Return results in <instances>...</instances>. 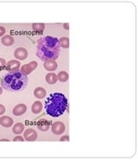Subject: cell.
<instances>
[{
  "mask_svg": "<svg viewBox=\"0 0 138 160\" xmlns=\"http://www.w3.org/2000/svg\"><path fill=\"white\" fill-rule=\"evenodd\" d=\"M60 42L56 37L47 36L37 41L36 56L43 61H55L60 56Z\"/></svg>",
  "mask_w": 138,
  "mask_h": 160,
  "instance_id": "obj_1",
  "label": "cell"
},
{
  "mask_svg": "<svg viewBox=\"0 0 138 160\" xmlns=\"http://www.w3.org/2000/svg\"><path fill=\"white\" fill-rule=\"evenodd\" d=\"M46 112L51 117L61 116L68 107V100L62 93H52L45 100Z\"/></svg>",
  "mask_w": 138,
  "mask_h": 160,
  "instance_id": "obj_2",
  "label": "cell"
},
{
  "mask_svg": "<svg viewBox=\"0 0 138 160\" xmlns=\"http://www.w3.org/2000/svg\"><path fill=\"white\" fill-rule=\"evenodd\" d=\"M29 83L27 75L21 71L9 72L2 78L1 86L10 92H19L24 90Z\"/></svg>",
  "mask_w": 138,
  "mask_h": 160,
  "instance_id": "obj_3",
  "label": "cell"
},
{
  "mask_svg": "<svg viewBox=\"0 0 138 160\" xmlns=\"http://www.w3.org/2000/svg\"><path fill=\"white\" fill-rule=\"evenodd\" d=\"M65 129H66V126L60 121L55 122L51 125L52 133L54 134H55V135H60V134H62L65 132Z\"/></svg>",
  "mask_w": 138,
  "mask_h": 160,
  "instance_id": "obj_4",
  "label": "cell"
},
{
  "mask_svg": "<svg viewBox=\"0 0 138 160\" xmlns=\"http://www.w3.org/2000/svg\"><path fill=\"white\" fill-rule=\"evenodd\" d=\"M21 62L19 61L11 60L7 62V70L9 72H17L20 69Z\"/></svg>",
  "mask_w": 138,
  "mask_h": 160,
  "instance_id": "obj_5",
  "label": "cell"
},
{
  "mask_svg": "<svg viewBox=\"0 0 138 160\" xmlns=\"http://www.w3.org/2000/svg\"><path fill=\"white\" fill-rule=\"evenodd\" d=\"M14 56L18 60L23 61L28 57V51L24 48H18L14 52Z\"/></svg>",
  "mask_w": 138,
  "mask_h": 160,
  "instance_id": "obj_6",
  "label": "cell"
},
{
  "mask_svg": "<svg viewBox=\"0 0 138 160\" xmlns=\"http://www.w3.org/2000/svg\"><path fill=\"white\" fill-rule=\"evenodd\" d=\"M24 139L27 141H34L37 138V133L34 129H27L23 133Z\"/></svg>",
  "mask_w": 138,
  "mask_h": 160,
  "instance_id": "obj_7",
  "label": "cell"
},
{
  "mask_svg": "<svg viewBox=\"0 0 138 160\" xmlns=\"http://www.w3.org/2000/svg\"><path fill=\"white\" fill-rule=\"evenodd\" d=\"M27 111V106L24 104H18L15 107L13 108V114L15 116H21L24 114Z\"/></svg>",
  "mask_w": 138,
  "mask_h": 160,
  "instance_id": "obj_8",
  "label": "cell"
},
{
  "mask_svg": "<svg viewBox=\"0 0 138 160\" xmlns=\"http://www.w3.org/2000/svg\"><path fill=\"white\" fill-rule=\"evenodd\" d=\"M37 127L40 131L42 132H46L47 130L50 128V122L45 119L40 120L37 123Z\"/></svg>",
  "mask_w": 138,
  "mask_h": 160,
  "instance_id": "obj_9",
  "label": "cell"
},
{
  "mask_svg": "<svg viewBox=\"0 0 138 160\" xmlns=\"http://www.w3.org/2000/svg\"><path fill=\"white\" fill-rule=\"evenodd\" d=\"M14 121L9 116H2L0 117V125L4 127H10L13 125Z\"/></svg>",
  "mask_w": 138,
  "mask_h": 160,
  "instance_id": "obj_10",
  "label": "cell"
},
{
  "mask_svg": "<svg viewBox=\"0 0 138 160\" xmlns=\"http://www.w3.org/2000/svg\"><path fill=\"white\" fill-rule=\"evenodd\" d=\"M43 67L44 69L47 70V71H55L57 69V62L55 61H44V64H43Z\"/></svg>",
  "mask_w": 138,
  "mask_h": 160,
  "instance_id": "obj_11",
  "label": "cell"
},
{
  "mask_svg": "<svg viewBox=\"0 0 138 160\" xmlns=\"http://www.w3.org/2000/svg\"><path fill=\"white\" fill-rule=\"evenodd\" d=\"M1 42H2V43L4 44V46L10 47V46L13 45V43H14V42H15V40H14V37H12L11 36H10V35H6V36H4L2 37Z\"/></svg>",
  "mask_w": 138,
  "mask_h": 160,
  "instance_id": "obj_12",
  "label": "cell"
},
{
  "mask_svg": "<svg viewBox=\"0 0 138 160\" xmlns=\"http://www.w3.org/2000/svg\"><path fill=\"white\" fill-rule=\"evenodd\" d=\"M31 111L34 114H38L43 111V104L41 101H34L32 107H31Z\"/></svg>",
  "mask_w": 138,
  "mask_h": 160,
  "instance_id": "obj_13",
  "label": "cell"
},
{
  "mask_svg": "<svg viewBox=\"0 0 138 160\" xmlns=\"http://www.w3.org/2000/svg\"><path fill=\"white\" fill-rule=\"evenodd\" d=\"M46 94H47L46 90L43 87H41V86L36 87L34 90V97H36L37 99H43V98H44L46 96Z\"/></svg>",
  "mask_w": 138,
  "mask_h": 160,
  "instance_id": "obj_14",
  "label": "cell"
},
{
  "mask_svg": "<svg viewBox=\"0 0 138 160\" xmlns=\"http://www.w3.org/2000/svg\"><path fill=\"white\" fill-rule=\"evenodd\" d=\"M46 82L48 83V84H55L57 81H58V79H57V75H56V74L55 73H49L47 74V75H46Z\"/></svg>",
  "mask_w": 138,
  "mask_h": 160,
  "instance_id": "obj_15",
  "label": "cell"
},
{
  "mask_svg": "<svg viewBox=\"0 0 138 160\" xmlns=\"http://www.w3.org/2000/svg\"><path fill=\"white\" fill-rule=\"evenodd\" d=\"M24 131V125L22 123H17L13 127L12 132L15 134H21Z\"/></svg>",
  "mask_w": 138,
  "mask_h": 160,
  "instance_id": "obj_16",
  "label": "cell"
},
{
  "mask_svg": "<svg viewBox=\"0 0 138 160\" xmlns=\"http://www.w3.org/2000/svg\"><path fill=\"white\" fill-rule=\"evenodd\" d=\"M57 79L58 81H60V82H66L68 80V74L67 73L66 71H61L57 75Z\"/></svg>",
  "mask_w": 138,
  "mask_h": 160,
  "instance_id": "obj_17",
  "label": "cell"
},
{
  "mask_svg": "<svg viewBox=\"0 0 138 160\" xmlns=\"http://www.w3.org/2000/svg\"><path fill=\"white\" fill-rule=\"evenodd\" d=\"M32 71H33V69H31V67L29 65V63H28V64L22 65L21 67V72L22 74H24L25 75H29V74H30Z\"/></svg>",
  "mask_w": 138,
  "mask_h": 160,
  "instance_id": "obj_18",
  "label": "cell"
},
{
  "mask_svg": "<svg viewBox=\"0 0 138 160\" xmlns=\"http://www.w3.org/2000/svg\"><path fill=\"white\" fill-rule=\"evenodd\" d=\"M32 28L34 31L37 32H43L44 29H45V24L44 23H33L32 24Z\"/></svg>",
  "mask_w": 138,
  "mask_h": 160,
  "instance_id": "obj_19",
  "label": "cell"
},
{
  "mask_svg": "<svg viewBox=\"0 0 138 160\" xmlns=\"http://www.w3.org/2000/svg\"><path fill=\"white\" fill-rule=\"evenodd\" d=\"M59 42H60V47L64 48H69V38L67 37H61L59 39Z\"/></svg>",
  "mask_w": 138,
  "mask_h": 160,
  "instance_id": "obj_20",
  "label": "cell"
},
{
  "mask_svg": "<svg viewBox=\"0 0 138 160\" xmlns=\"http://www.w3.org/2000/svg\"><path fill=\"white\" fill-rule=\"evenodd\" d=\"M29 65H30V67H31V69H33V70H34V69L37 68V66H38V63H37L36 61H30V63H29Z\"/></svg>",
  "mask_w": 138,
  "mask_h": 160,
  "instance_id": "obj_21",
  "label": "cell"
},
{
  "mask_svg": "<svg viewBox=\"0 0 138 160\" xmlns=\"http://www.w3.org/2000/svg\"><path fill=\"white\" fill-rule=\"evenodd\" d=\"M5 66H7V63H6V61L3 58H0V69H2V68H4Z\"/></svg>",
  "mask_w": 138,
  "mask_h": 160,
  "instance_id": "obj_22",
  "label": "cell"
},
{
  "mask_svg": "<svg viewBox=\"0 0 138 160\" xmlns=\"http://www.w3.org/2000/svg\"><path fill=\"white\" fill-rule=\"evenodd\" d=\"M4 34H5V29H4V27L0 26V37L3 36Z\"/></svg>",
  "mask_w": 138,
  "mask_h": 160,
  "instance_id": "obj_23",
  "label": "cell"
},
{
  "mask_svg": "<svg viewBox=\"0 0 138 160\" xmlns=\"http://www.w3.org/2000/svg\"><path fill=\"white\" fill-rule=\"evenodd\" d=\"M5 112V107H4L3 105L0 104V115H3Z\"/></svg>",
  "mask_w": 138,
  "mask_h": 160,
  "instance_id": "obj_24",
  "label": "cell"
},
{
  "mask_svg": "<svg viewBox=\"0 0 138 160\" xmlns=\"http://www.w3.org/2000/svg\"><path fill=\"white\" fill-rule=\"evenodd\" d=\"M60 141H69V136L68 135H65V136L60 138Z\"/></svg>",
  "mask_w": 138,
  "mask_h": 160,
  "instance_id": "obj_25",
  "label": "cell"
},
{
  "mask_svg": "<svg viewBox=\"0 0 138 160\" xmlns=\"http://www.w3.org/2000/svg\"><path fill=\"white\" fill-rule=\"evenodd\" d=\"M24 138H22V136H17L16 138H14V141H23Z\"/></svg>",
  "mask_w": 138,
  "mask_h": 160,
  "instance_id": "obj_26",
  "label": "cell"
},
{
  "mask_svg": "<svg viewBox=\"0 0 138 160\" xmlns=\"http://www.w3.org/2000/svg\"><path fill=\"white\" fill-rule=\"evenodd\" d=\"M63 27H64V29H66V30H69V23H64Z\"/></svg>",
  "mask_w": 138,
  "mask_h": 160,
  "instance_id": "obj_27",
  "label": "cell"
},
{
  "mask_svg": "<svg viewBox=\"0 0 138 160\" xmlns=\"http://www.w3.org/2000/svg\"><path fill=\"white\" fill-rule=\"evenodd\" d=\"M1 141H9V139H6V138H4V139H1Z\"/></svg>",
  "mask_w": 138,
  "mask_h": 160,
  "instance_id": "obj_28",
  "label": "cell"
},
{
  "mask_svg": "<svg viewBox=\"0 0 138 160\" xmlns=\"http://www.w3.org/2000/svg\"><path fill=\"white\" fill-rule=\"evenodd\" d=\"M2 92H3V89H2V87H0V95H2Z\"/></svg>",
  "mask_w": 138,
  "mask_h": 160,
  "instance_id": "obj_29",
  "label": "cell"
}]
</instances>
